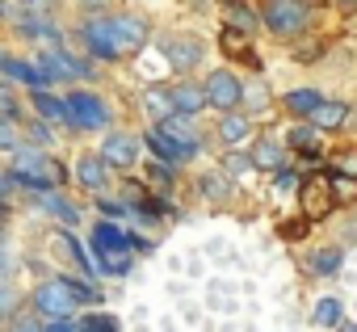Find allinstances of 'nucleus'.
<instances>
[{"instance_id": "f257e3e1", "label": "nucleus", "mask_w": 357, "mask_h": 332, "mask_svg": "<svg viewBox=\"0 0 357 332\" xmlns=\"http://www.w3.org/2000/svg\"><path fill=\"white\" fill-rule=\"evenodd\" d=\"M13 181H17V186H30V190L51 194V186L59 181V169H55L47 156H38V151L22 147V151H13Z\"/></svg>"}, {"instance_id": "f03ea898", "label": "nucleus", "mask_w": 357, "mask_h": 332, "mask_svg": "<svg viewBox=\"0 0 357 332\" xmlns=\"http://www.w3.org/2000/svg\"><path fill=\"white\" fill-rule=\"evenodd\" d=\"M76 303H80V299H76V286L63 282V278H51V282H43V286L34 290V307H38L47 319H68V311H72Z\"/></svg>"}, {"instance_id": "7ed1b4c3", "label": "nucleus", "mask_w": 357, "mask_h": 332, "mask_svg": "<svg viewBox=\"0 0 357 332\" xmlns=\"http://www.w3.org/2000/svg\"><path fill=\"white\" fill-rule=\"evenodd\" d=\"M307 0H269L265 5V26L273 34H298L307 26Z\"/></svg>"}, {"instance_id": "20e7f679", "label": "nucleus", "mask_w": 357, "mask_h": 332, "mask_svg": "<svg viewBox=\"0 0 357 332\" xmlns=\"http://www.w3.org/2000/svg\"><path fill=\"white\" fill-rule=\"evenodd\" d=\"M105 34H109L114 55H130L147 43V26L139 17H105Z\"/></svg>"}, {"instance_id": "39448f33", "label": "nucleus", "mask_w": 357, "mask_h": 332, "mask_svg": "<svg viewBox=\"0 0 357 332\" xmlns=\"http://www.w3.org/2000/svg\"><path fill=\"white\" fill-rule=\"evenodd\" d=\"M68 114H72V122L84 126V130H101V126L109 122L105 101L93 97V93H72V97H68Z\"/></svg>"}, {"instance_id": "423d86ee", "label": "nucleus", "mask_w": 357, "mask_h": 332, "mask_svg": "<svg viewBox=\"0 0 357 332\" xmlns=\"http://www.w3.org/2000/svg\"><path fill=\"white\" fill-rule=\"evenodd\" d=\"M206 101H211L215 110H236V105L244 101V89H240V80H236L231 72H211V80H206Z\"/></svg>"}, {"instance_id": "0eeeda50", "label": "nucleus", "mask_w": 357, "mask_h": 332, "mask_svg": "<svg viewBox=\"0 0 357 332\" xmlns=\"http://www.w3.org/2000/svg\"><path fill=\"white\" fill-rule=\"evenodd\" d=\"M164 55L172 68H194L202 59V43L198 38H164Z\"/></svg>"}, {"instance_id": "6e6552de", "label": "nucleus", "mask_w": 357, "mask_h": 332, "mask_svg": "<svg viewBox=\"0 0 357 332\" xmlns=\"http://www.w3.org/2000/svg\"><path fill=\"white\" fill-rule=\"evenodd\" d=\"M130 244H135V240H130L122 227H114V223H101V227L93 232V248H97V252H126Z\"/></svg>"}, {"instance_id": "1a4fd4ad", "label": "nucleus", "mask_w": 357, "mask_h": 332, "mask_svg": "<svg viewBox=\"0 0 357 332\" xmlns=\"http://www.w3.org/2000/svg\"><path fill=\"white\" fill-rule=\"evenodd\" d=\"M101 160H105V164H118V169L135 164V139H126V135H109L105 147H101Z\"/></svg>"}, {"instance_id": "9d476101", "label": "nucleus", "mask_w": 357, "mask_h": 332, "mask_svg": "<svg viewBox=\"0 0 357 332\" xmlns=\"http://www.w3.org/2000/svg\"><path fill=\"white\" fill-rule=\"evenodd\" d=\"M105 177H109V173H105V160H101V156H80V160H76V181H80V186L101 190Z\"/></svg>"}, {"instance_id": "9b49d317", "label": "nucleus", "mask_w": 357, "mask_h": 332, "mask_svg": "<svg viewBox=\"0 0 357 332\" xmlns=\"http://www.w3.org/2000/svg\"><path fill=\"white\" fill-rule=\"evenodd\" d=\"M164 135H168V139H172L176 147H181L185 156H194V151H198V139H194V126H190V122H185L181 114H172V118L164 122Z\"/></svg>"}, {"instance_id": "f8f14e48", "label": "nucleus", "mask_w": 357, "mask_h": 332, "mask_svg": "<svg viewBox=\"0 0 357 332\" xmlns=\"http://www.w3.org/2000/svg\"><path fill=\"white\" fill-rule=\"evenodd\" d=\"M84 43H89V51H93V55H101V59H118V55H114V47H109V34H105V17L84 22Z\"/></svg>"}, {"instance_id": "ddd939ff", "label": "nucleus", "mask_w": 357, "mask_h": 332, "mask_svg": "<svg viewBox=\"0 0 357 332\" xmlns=\"http://www.w3.org/2000/svg\"><path fill=\"white\" fill-rule=\"evenodd\" d=\"M168 97H172L176 114H198L202 105H211V101H206V89H194V84H181V89H172Z\"/></svg>"}, {"instance_id": "4468645a", "label": "nucleus", "mask_w": 357, "mask_h": 332, "mask_svg": "<svg viewBox=\"0 0 357 332\" xmlns=\"http://www.w3.org/2000/svg\"><path fill=\"white\" fill-rule=\"evenodd\" d=\"M34 105H38V114H43V118H51V122H72V114H68V101L51 97L47 89H38V93H34Z\"/></svg>"}, {"instance_id": "2eb2a0df", "label": "nucleus", "mask_w": 357, "mask_h": 332, "mask_svg": "<svg viewBox=\"0 0 357 332\" xmlns=\"http://www.w3.org/2000/svg\"><path fill=\"white\" fill-rule=\"evenodd\" d=\"M227 22H231V30H240V34H252V30H257V13L244 5V0H227Z\"/></svg>"}, {"instance_id": "dca6fc26", "label": "nucleus", "mask_w": 357, "mask_h": 332, "mask_svg": "<svg viewBox=\"0 0 357 332\" xmlns=\"http://www.w3.org/2000/svg\"><path fill=\"white\" fill-rule=\"evenodd\" d=\"M311 118H315V126H319V130H336V126L349 118V110H344L340 101H324V105H319Z\"/></svg>"}, {"instance_id": "f3484780", "label": "nucleus", "mask_w": 357, "mask_h": 332, "mask_svg": "<svg viewBox=\"0 0 357 332\" xmlns=\"http://www.w3.org/2000/svg\"><path fill=\"white\" fill-rule=\"evenodd\" d=\"M147 147H151V151H155V156H160L164 164H172V160H181V156H185V151L176 147V143H172V139H168L164 130H147Z\"/></svg>"}, {"instance_id": "a211bd4d", "label": "nucleus", "mask_w": 357, "mask_h": 332, "mask_svg": "<svg viewBox=\"0 0 357 332\" xmlns=\"http://www.w3.org/2000/svg\"><path fill=\"white\" fill-rule=\"evenodd\" d=\"M252 164H261V169H278V173H282L286 151H282L278 143H257V147H252Z\"/></svg>"}, {"instance_id": "6ab92c4d", "label": "nucleus", "mask_w": 357, "mask_h": 332, "mask_svg": "<svg viewBox=\"0 0 357 332\" xmlns=\"http://www.w3.org/2000/svg\"><path fill=\"white\" fill-rule=\"evenodd\" d=\"M286 105H290L294 114H315V110L324 105V97H319L315 89H294V93L286 97Z\"/></svg>"}, {"instance_id": "aec40b11", "label": "nucleus", "mask_w": 357, "mask_h": 332, "mask_svg": "<svg viewBox=\"0 0 357 332\" xmlns=\"http://www.w3.org/2000/svg\"><path fill=\"white\" fill-rule=\"evenodd\" d=\"M248 130H252V122H248V118H240V114H227V118L219 122V135H223L227 143H244V139H248Z\"/></svg>"}, {"instance_id": "412c9836", "label": "nucleus", "mask_w": 357, "mask_h": 332, "mask_svg": "<svg viewBox=\"0 0 357 332\" xmlns=\"http://www.w3.org/2000/svg\"><path fill=\"white\" fill-rule=\"evenodd\" d=\"M223 51H227V55H244V59L257 68V55L248 51V34H240V30H227V34H223Z\"/></svg>"}, {"instance_id": "4be33fe9", "label": "nucleus", "mask_w": 357, "mask_h": 332, "mask_svg": "<svg viewBox=\"0 0 357 332\" xmlns=\"http://www.w3.org/2000/svg\"><path fill=\"white\" fill-rule=\"evenodd\" d=\"M13 80H22V84H43V76H38V68H30V63H22V59H5L0 63Z\"/></svg>"}, {"instance_id": "5701e85b", "label": "nucleus", "mask_w": 357, "mask_h": 332, "mask_svg": "<svg viewBox=\"0 0 357 332\" xmlns=\"http://www.w3.org/2000/svg\"><path fill=\"white\" fill-rule=\"evenodd\" d=\"M97 257H101V269H105V273H114V278L130 273V265H135V261H130V252H97Z\"/></svg>"}, {"instance_id": "b1692460", "label": "nucleus", "mask_w": 357, "mask_h": 332, "mask_svg": "<svg viewBox=\"0 0 357 332\" xmlns=\"http://www.w3.org/2000/svg\"><path fill=\"white\" fill-rule=\"evenodd\" d=\"M315 324L319 328H336L340 324V303L336 299H319L315 303Z\"/></svg>"}, {"instance_id": "393cba45", "label": "nucleus", "mask_w": 357, "mask_h": 332, "mask_svg": "<svg viewBox=\"0 0 357 332\" xmlns=\"http://www.w3.org/2000/svg\"><path fill=\"white\" fill-rule=\"evenodd\" d=\"M147 110H151V114H160L164 122H168V118L176 114V105H172V97H168V93H160V89H151V93H147Z\"/></svg>"}, {"instance_id": "a878e982", "label": "nucleus", "mask_w": 357, "mask_h": 332, "mask_svg": "<svg viewBox=\"0 0 357 332\" xmlns=\"http://www.w3.org/2000/svg\"><path fill=\"white\" fill-rule=\"evenodd\" d=\"M43 206H47L55 219H63V223H76V219H80V215H76V206H68L59 194H47V198H43Z\"/></svg>"}, {"instance_id": "bb28decb", "label": "nucleus", "mask_w": 357, "mask_h": 332, "mask_svg": "<svg viewBox=\"0 0 357 332\" xmlns=\"http://www.w3.org/2000/svg\"><path fill=\"white\" fill-rule=\"evenodd\" d=\"M311 269H315V273H336V269H340V248L315 252V257H311Z\"/></svg>"}, {"instance_id": "cd10ccee", "label": "nucleus", "mask_w": 357, "mask_h": 332, "mask_svg": "<svg viewBox=\"0 0 357 332\" xmlns=\"http://www.w3.org/2000/svg\"><path fill=\"white\" fill-rule=\"evenodd\" d=\"M80 332H118V319L114 315H84Z\"/></svg>"}, {"instance_id": "c85d7f7f", "label": "nucleus", "mask_w": 357, "mask_h": 332, "mask_svg": "<svg viewBox=\"0 0 357 332\" xmlns=\"http://www.w3.org/2000/svg\"><path fill=\"white\" fill-rule=\"evenodd\" d=\"M315 139H319V135H315L311 126H294V130H290V147H298V151H311Z\"/></svg>"}, {"instance_id": "c756f323", "label": "nucleus", "mask_w": 357, "mask_h": 332, "mask_svg": "<svg viewBox=\"0 0 357 332\" xmlns=\"http://www.w3.org/2000/svg\"><path fill=\"white\" fill-rule=\"evenodd\" d=\"M0 147H5V151H22V135H17V122H0Z\"/></svg>"}, {"instance_id": "7c9ffc66", "label": "nucleus", "mask_w": 357, "mask_h": 332, "mask_svg": "<svg viewBox=\"0 0 357 332\" xmlns=\"http://www.w3.org/2000/svg\"><path fill=\"white\" fill-rule=\"evenodd\" d=\"M17 118H22V110H17V97L0 89V122H17Z\"/></svg>"}, {"instance_id": "2f4dec72", "label": "nucleus", "mask_w": 357, "mask_h": 332, "mask_svg": "<svg viewBox=\"0 0 357 332\" xmlns=\"http://www.w3.org/2000/svg\"><path fill=\"white\" fill-rule=\"evenodd\" d=\"M202 194L206 198H223L227 194V181L223 177H202Z\"/></svg>"}, {"instance_id": "473e14b6", "label": "nucleus", "mask_w": 357, "mask_h": 332, "mask_svg": "<svg viewBox=\"0 0 357 332\" xmlns=\"http://www.w3.org/2000/svg\"><path fill=\"white\" fill-rule=\"evenodd\" d=\"M303 198H307V206H311V211H328V194H324V190L307 186V190H303Z\"/></svg>"}, {"instance_id": "72a5a7b5", "label": "nucleus", "mask_w": 357, "mask_h": 332, "mask_svg": "<svg viewBox=\"0 0 357 332\" xmlns=\"http://www.w3.org/2000/svg\"><path fill=\"white\" fill-rule=\"evenodd\" d=\"M282 236H286V240H303V236H307V219H290V223H282Z\"/></svg>"}, {"instance_id": "f704fd0d", "label": "nucleus", "mask_w": 357, "mask_h": 332, "mask_svg": "<svg viewBox=\"0 0 357 332\" xmlns=\"http://www.w3.org/2000/svg\"><path fill=\"white\" fill-rule=\"evenodd\" d=\"M332 194H336V198H349V194H357V186H353L349 177H336V181H332Z\"/></svg>"}, {"instance_id": "c9c22d12", "label": "nucleus", "mask_w": 357, "mask_h": 332, "mask_svg": "<svg viewBox=\"0 0 357 332\" xmlns=\"http://www.w3.org/2000/svg\"><path fill=\"white\" fill-rule=\"evenodd\" d=\"M47 332H80V324H72V319H47Z\"/></svg>"}, {"instance_id": "e433bc0d", "label": "nucleus", "mask_w": 357, "mask_h": 332, "mask_svg": "<svg viewBox=\"0 0 357 332\" xmlns=\"http://www.w3.org/2000/svg\"><path fill=\"white\" fill-rule=\"evenodd\" d=\"M30 135H34V143H47V139H51V126H47V122H34Z\"/></svg>"}, {"instance_id": "4c0bfd02", "label": "nucleus", "mask_w": 357, "mask_h": 332, "mask_svg": "<svg viewBox=\"0 0 357 332\" xmlns=\"http://www.w3.org/2000/svg\"><path fill=\"white\" fill-rule=\"evenodd\" d=\"M294 186H298V177H294L290 169H282V173H278V190H294Z\"/></svg>"}, {"instance_id": "58836bf2", "label": "nucleus", "mask_w": 357, "mask_h": 332, "mask_svg": "<svg viewBox=\"0 0 357 332\" xmlns=\"http://www.w3.org/2000/svg\"><path fill=\"white\" fill-rule=\"evenodd\" d=\"M252 160H244V156H227V173H244Z\"/></svg>"}, {"instance_id": "ea45409f", "label": "nucleus", "mask_w": 357, "mask_h": 332, "mask_svg": "<svg viewBox=\"0 0 357 332\" xmlns=\"http://www.w3.org/2000/svg\"><path fill=\"white\" fill-rule=\"evenodd\" d=\"M340 169H344V173H357V151H344V156H340Z\"/></svg>"}, {"instance_id": "a19ab883", "label": "nucleus", "mask_w": 357, "mask_h": 332, "mask_svg": "<svg viewBox=\"0 0 357 332\" xmlns=\"http://www.w3.org/2000/svg\"><path fill=\"white\" fill-rule=\"evenodd\" d=\"M101 211H105V215H126V206H122V202H109V198H101Z\"/></svg>"}, {"instance_id": "79ce46f5", "label": "nucleus", "mask_w": 357, "mask_h": 332, "mask_svg": "<svg viewBox=\"0 0 357 332\" xmlns=\"http://www.w3.org/2000/svg\"><path fill=\"white\" fill-rule=\"evenodd\" d=\"M9 332H38V324H34V319H17Z\"/></svg>"}, {"instance_id": "37998d69", "label": "nucleus", "mask_w": 357, "mask_h": 332, "mask_svg": "<svg viewBox=\"0 0 357 332\" xmlns=\"http://www.w3.org/2000/svg\"><path fill=\"white\" fill-rule=\"evenodd\" d=\"M9 303H13V294H9V290H5V286H0V311H5V307H9Z\"/></svg>"}, {"instance_id": "c03bdc74", "label": "nucleus", "mask_w": 357, "mask_h": 332, "mask_svg": "<svg viewBox=\"0 0 357 332\" xmlns=\"http://www.w3.org/2000/svg\"><path fill=\"white\" fill-rule=\"evenodd\" d=\"M5 194H9V181H5V177H0V206H5Z\"/></svg>"}, {"instance_id": "a18cd8bd", "label": "nucleus", "mask_w": 357, "mask_h": 332, "mask_svg": "<svg viewBox=\"0 0 357 332\" xmlns=\"http://www.w3.org/2000/svg\"><path fill=\"white\" fill-rule=\"evenodd\" d=\"M5 273H9V257H5V252H0V278H5Z\"/></svg>"}, {"instance_id": "49530a36", "label": "nucleus", "mask_w": 357, "mask_h": 332, "mask_svg": "<svg viewBox=\"0 0 357 332\" xmlns=\"http://www.w3.org/2000/svg\"><path fill=\"white\" fill-rule=\"evenodd\" d=\"M336 5H340V9H357V0H336Z\"/></svg>"}, {"instance_id": "de8ad7c7", "label": "nucleus", "mask_w": 357, "mask_h": 332, "mask_svg": "<svg viewBox=\"0 0 357 332\" xmlns=\"http://www.w3.org/2000/svg\"><path fill=\"white\" fill-rule=\"evenodd\" d=\"M89 9H105V0H89Z\"/></svg>"}, {"instance_id": "09e8293b", "label": "nucleus", "mask_w": 357, "mask_h": 332, "mask_svg": "<svg viewBox=\"0 0 357 332\" xmlns=\"http://www.w3.org/2000/svg\"><path fill=\"white\" fill-rule=\"evenodd\" d=\"M344 332H357V324H349V328H344Z\"/></svg>"}, {"instance_id": "8fccbe9b", "label": "nucleus", "mask_w": 357, "mask_h": 332, "mask_svg": "<svg viewBox=\"0 0 357 332\" xmlns=\"http://www.w3.org/2000/svg\"><path fill=\"white\" fill-rule=\"evenodd\" d=\"M0 324H5V311H0Z\"/></svg>"}, {"instance_id": "3c124183", "label": "nucleus", "mask_w": 357, "mask_h": 332, "mask_svg": "<svg viewBox=\"0 0 357 332\" xmlns=\"http://www.w3.org/2000/svg\"><path fill=\"white\" fill-rule=\"evenodd\" d=\"M26 5H38V0H26Z\"/></svg>"}, {"instance_id": "603ef678", "label": "nucleus", "mask_w": 357, "mask_h": 332, "mask_svg": "<svg viewBox=\"0 0 357 332\" xmlns=\"http://www.w3.org/2000/svg\"><path fill=\"white\" fill-rule=\"evenodd\" d=\"M0 63H5V55H0Z\"/></svg>"}]
</instances>
